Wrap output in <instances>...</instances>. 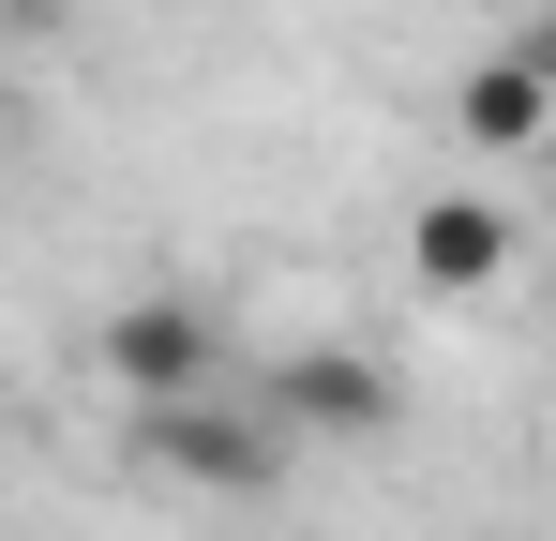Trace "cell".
Wrapping results in <instances>:
<instances>
[{
    "label": "cell",
    "instance_id": "obj_1",
    "mask_svg": "<svg viewBox=\"0 0 556 541\" xmlns=\"http://www.w3.org/2000/svg\"><path fill=\"white\" fill-rule=\"evenodd\" d=\"M151 422V466L166 481H195V496H271L286 481V422L256 406V376H211V391H181V406H136Z\"/></svg>",
    "mask_w": 556,
    "mask_h": 541
},
{
    "label": "cell",
    "instance_id": "obj_2",
    "mask_svg": "<svg viewBox=\"0 0 556 541\" xmlns=\"http://www.w3.org/2000/svg\"><path fill=\"white\" fill-rule=\"evenodd\" d=\"M91 361H105V391H121V406H181V391L226 376V331H211V301L151 286V301H121V316L91 331Z\"/></svg>",
    "mask_w": 556,
    "mask_h": 541
},
{
    "label": "cell",
    "instance_id": "obj_3",
    "mask_svg": "<svg viewBox=\"0 0 556 541\" xmlns=\"http://www.w3.org/2000/svg\"><path fill=\"white\" fill-rule=\"evenodd\" d=\"M256 406H271L286 437H376L406 391H391V361H362V347H301V361L256 376Z\"/></svg>",
    "mask_w": 556,
    "mask_h": 541
},
{
    "label": "cell",
    "instance_id": "obj_4",
    "mask_svg": "<svg viewBox=\"0 0 556 541\" xmlns=\"http://www.w3.org/2000/svg\"><path fill=\"white\" fill-rule=\"evenodd\" d=\"M542 121H556V61H542V46H496V61L452 90V136H466V151H496V166H527Z\"/></svg>",
    "mask_w": 556,
    "mask_h": 541
},
{
    "label": "cell",
    "instance_id": "obj_5",
    "mask_svg": "<svg viewBox=\"0 0 556 541\" xmlns=\"http://www.w3.org/2000/svg\"><path fill=\"white\" fill-rule=\"evenodd\" d=\"M406 241H421V286H452V301H481V286L511 270V211H496V196H437V211H421Z\"/></svg>",
    "mask_w": 556,
    "mask_h": 541
},
{
    "label": "cell",
    "instance_id": "obj_6",
    "mask_svg": "<svg viewBox=\"0 0 556 541\" xmlns=\"http://www.w3.org/2000/svg\"><path fill=\"white\" fill-rule=\"evenodd\" d=\"M61 15H76V0H0V30H61Z\"/></svg>",
    "mask_w": 556,
    "mask_h": 541
}]
</instances>
